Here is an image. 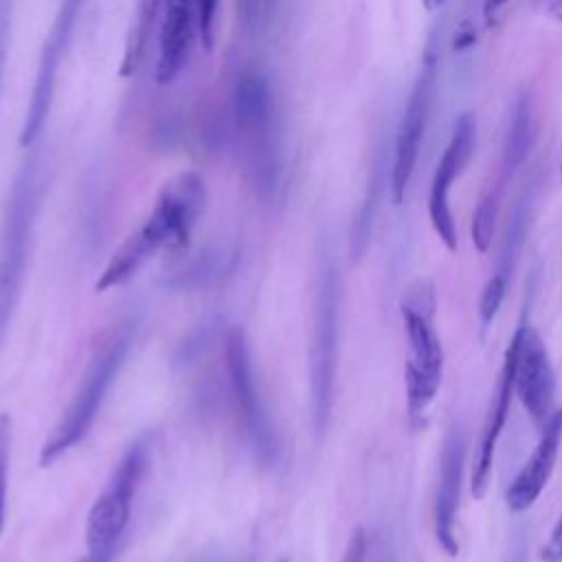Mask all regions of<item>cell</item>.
<instances>
[{"instance_id": "cell-1", "label": "cell", "mask_w": 562, "mask_h": 562, "mask_svg": "<svg viewBox=\"0 0 562 562\" xmlns=\"http://www.w3.org/2000/svg\"><path fill=\"white\" fill-rule=\"evenodd\" d=\"M204 206V182L195 173L171 178L158 193L149 217L114 250L94 290L108 292L132 281L162 248L180 250L189 244Z\"/></svg>"}, {"instance_id": "cell-2", "label": "cell", "mask_w": 562, "mask_h": 562, "mask_svg": "<svg viewBox=\"0 0 562 562\" xmlns=\"http://www.w3.org/2000/svg\"><path fill=\"white\" fill-rule=\"evenodd\" d=\"M134 334H136L134 323L123 321V323L112 325L99 338L70 404L66 406V411L61 413V417L57 419L50 435L46 437V441L40 448L37 463L42 468L53 465L70 448H75L77 443L83 441V437L88 435V430L92 428V424L101 411V404H103L108 391L116 382V378L127 360V353L134 345Z\"/></svg>"}, {"instance_id": "cell-3", "label": "cell", "mask_w": 562, "mask_h": 562, "mask_svg": "<svg viewBox=\"0 0 562 562\" xmlns=\"http://www.w3.org/2000/svg\"><path fill=\"white\" fill-rule=\"evenodd\" d=\"M340 305L342 283L336 259L329 250L318 255L316 283H314V314L310 340V408L312 428L316 437L329 426L338 373V345H340Z\"/></svg>"}, {"instance_id": "cell-4", "label": "cell", "mask_w": 562, "mask_h": 562, "mask_svg": "<svg viewBox=\"0 0 562 562\" xmlns=\"http://www.w3.org/2000/svg\"><path fill=\"white\" fill-rule=\"evenodd\" d=\"M435 310L437 296L432 283L417 279L402 301V321L408 340L404 389L413 424L424 419L443 378V347L435 327Z\"/></svg>"}, {"instance_id": "cell-5", "label": "cell", "mask_w": 562, "mask_h": 562, "mask_svg": "<svg viewBox=\"0 0 562 562\" xmlns=\"http://www.w3.org/2000/svg\"><path fill=\"white\" fill-rule=\"evenodd\" d=\"M40 206L35 165L29 162L13 180L0 228V342L9 329L15 305L20 301L33 228Z\"/></svg>"}, {"instance_id": "cell-6", "label": "cell", "mask_w": 562, "mask_h": 562, "mask_svg": "<svg viewBox=\"0 0 562 562\" xmlns=\"http://www.w3.org/2000/svg\"><path fill=\"white\" fill-rule=\"evenodd\" d=\"M151 457V437L138 435L121 454L101 494L86 516V551L116 553V544L125 533L136 492L143 483Z\"/></svg>"}, {"instance_id": "cell-7", "label": "cell", "mask_w": 562, "mask_h": 562, "mask_svg": "<svg viewBox=\"0 0 562 562\" xmlns=\"http://www.w3.org/2000/svg\"><path fill=\"white\" fill-rule=\"evenodd\" d=\"M224 358L228 393L244 441L252 457L263 468H270L279 459V437L259 391L248 340L239 327L228 329L224 338Z\"/></svg>"}, {"instance_id": "cell-8", "label": "cell", "mask_w": 562, "mask_h": 562, "mask_svg": "<svg viewBox=\"0 0 562 562\" xmlns=\"http://www.w3.org/2000/svg\"><path fill=\"white\" fill-rule=\"evenodd\" d=\"M509 345L514 347V395L536 424H544L555 411V371L540 334L520 323Z\"/></svg>"}, {"instance_id": "cell-9", "label": "cell", "mask_w": 562, "mask_h": 562, "mask_svg": "<svg viewBox=\"0 0 562 562\" xmlns=\"http://www.w3.org/2000/svg\"><path fill=\"white\" fill-rule=\"evenodd\" d=\"M83 4H86V0H61L59 2L53 26H50L48 37L42 46L31 101H29L24 125H22V132H20V145L22 147H29L40 136V132L44 127V121L48 116L50 101H53V94H55V81H57L59 64H61V57L66 53V46L70 42V35L75 31V24L79 20V13H81Z\"/></svg>"}, {"instance_id": "cell-10", "label": "cell", "mask_w": 562, "mask_h": 562, "mask_svg": "<svg viewBox=\"0 0 562 562\" xmlns=\"http://www.w3.org/2000/svg\"><path fill=\"white\" fill-rule=\"evenodd\" d=\"M235 121L250 143H257L255 154V180L263 193L274 191V156L263 149L268 147L272 123H274V94L270 81L259 70H248L235 86Z\"/></svg>"}, {"instance_id": "cell-11", "label": "cell", "mask_w": 562, "mask_h": 562, "mask_svg": "<svg viewBox=\"0 0 562 562\" xmlns=\"http://www.w3.org/2000/svg\"><path fill=\"white\" fill-rule=\"evenodd\" d=\"M435 79H437V66L435 57L428 53L422 70L411 88L408 101L404 105V114L400 121L397 138H395V151H393V169H391V193L393 202L400 204L406 195V189L411 184L422 138L426 132V121L430 112V99L435 90Z\"/></svg>"}, {"instance_id": "cell-12", "label": "cell", "mask_w": 562, "mask_h": 562, "mask_svg": "<svg viewBox=\"0 0 562 562\" xmlns=\"http://www.w3.org/2000/svg\"><path fill=\"white\" fill-rule=\"evenodd\" d=\"M476 145V119L472 112H463L452 127L448 147L443 149L428 193V217L448 250H457V226L450 211L448 191L470 162Z\"/></svg>"}, {"instance_id": "cell-13", "label": "cell", "mask_w": 562, "mask_h": 562, "mask_svg": "<svg viewBox=\"0 0 562 562\" xmlns=\"http://www.w3.org/2000/svg\"><path fill=\"white\" fill-rule=\"evenodd\" d=\"M465 463V432L461 424L450 426L443 437L439 454V476L435 492V536L446 555L454 558L459 553L457 540V509L461 496Z\"/></svg>"}, {"instance_id": "cell-14", "label": "cell", "mask_w": 562, "mask_h": 562, "mask_svg": "<svg viewBox=\"0 0 562 562\" xmlns=\"http://www.w3.org/2000/svg\"><path fill=\"white\" fill-rule=\"evenodd\" d=\"M560 441H562V408H555L553 415L542 424L540 439L533 452L529 454V459L525 461V465L507 487L505 501L514 514L527 512L547 487L558 461Z\"/></svg>"}, {"instance_id": "cell-15", "label": "cell", "mask_w": 562, "mask_h": 562, "mask_svg": "<svg viewBox=\"0 0 562 562\" xmlns=\"http://www.w3.org/2000/svg\"><path fill=\"white\" fill-rule=\"evenodd\" d=\"M514 397V347L507 345L505 351V362L494 389V395L490 400L483 428H481V439H479V450L474 459V470H472V492L476 498H481L487 490L490 474H492V463H494V452L498 446V439L503 435L507 415H509V404Z\"/></svg>"}, {"instance_id": "cell-16", "label": "cell", "mask_w": 562, "mask_h": 562, "mask_svg": "<svg viewBox=\"0 0 562 562\" xmlns=\"http://www.w3.org/2000/svg\"><path fill=\"white\" fill-rule=\"evenodd\" d=\"M198 22L193 0H165V18L158 37L156 81L171 83L184 68L193 44V26Z\"/></svg>"}, {"instance_id": "cell-17", "label": "cell", "mask_w": 562, "mask_h": 562, "mask_svg": "<svg viewBox=\"0 0 562 562\" xmlns=\"http://www.w3.org/2000/svg\"><path fill=\"white\" fill-rule=\"evenodd\" d=\"M533 136H536L533 108H531L529 94L522 92L514 103L509 125H507V132H505L503 156H501V180L498 182H505L509 176H514L518 171V167L529 156V149L533 145Z\"/></svg>"}, {"instance_id": "cell-18", "label": "cell", "mask_w": 562, "mask_h": 562, "mask_svg": "<svg viewBox=\"0 0 562 562\" xmlns=\"http://www.w3.org/2000/svg\"><path fill=\"white\" fill-rule=\"evenodd\" d=\"M531 209H533V187L529 184L520 193V198L516 200V204H514V209L507 217L503 237H501L494 274L505 279V281H509L514 270H516V263H518V257H520V250H522V244H525V237H527Z\"/></svg>"}, {"instance_id": "cell-19", "label": "cell", "mask_w": 562, "mask_h": 562, "mask_svg": "<svg viewBox=\"0 0 562 562\" xmlns=\"http://www.w3.org/2000/svg\"><path fill=\"white\" fill-rule=\"evenodd\" d=\"M162 2L165 0H138L136 15H134V22L130 26V33H127V40H125V48H123V61H121V75L123 77L132 75L138 68L143 50H145L147 35L151 31L154 18H156V13H158Z\"/></svg>"}, {"instance_id": "cell-20", "label": "cell", "mask_w": 562, "mask_h": 562, "mask_svg": "<svg viewBox=\"0 0 562 562\" xmlns=\"http://www.w3.org/2000/svg\"><path fill=\"white\" fill-rule=\"evenodd\" d=\"M501 191L503 182H496L476 204L472 215V241L479 252H487L498 217V204H501Z\"/></svg>"}, {"instance_id": "cell-21", "label": "cell", "mask_w": 562, "mask_h": 562, "mask_svg": "<svg viewBox=\"0 0 562 562\" xmlns=\"http://www.w3.org/2000/svg\"><path fill=\"white\" fill-rule=\"evenodd\" d=\"M13 422L9 413H0V536L7 520V494H9V463H11Z\"/></svg>"}, {"instance_id": "cell-22", "label": "cell", "mask_w": 562, "mask_h": 562, "mask_svg": "<svg viewBox=\"0 0 562 562\" xmlns=\"http://www.w3.org/2000/svg\"><path fill=\"white\" fill-rule=\"evenodd\" d=\"M507 288H509V281L492 274L481 292V301H479V316H481V325L483 327H490L492 321L496 318L503 301H505V294H507Z\"/></svg>"}, {"instance_id": "cell-23", "label": "cell", "mask_w": 562, "mask_h": 562, "mask_svg": "<svg viewBox=\"0 0 562 562\" xmlns=\"http://www.w3.org/2000/svg\"><path fill=\"white\" fill-rule=\"evenodd\" d=\"M195 2V15H198V31L202 37V44L206 50L213 46V24L217 13V0H193Z\"/></svg>"}, {"instance_id": "cell-24", "label": "cell", "mask_w": 562, "mask_h": 562, "mask_svg": "<svg viewBox=\"0 0 562 562\" xmlns=\"http://www.w3.org/2000/svg\"><path fill=\"white\" fill-rule=\"evenodd\" d=\"M369 555V538L362 527H356L347 540L340 562H367Z\"/></svg>"}, {"instance_id": "cell-25", "label": "cell", "mask_w": 562, "mask_h": 562, "mask_svg": "<svg viewBox=\"0 0 562 562\" xmlns=\"http://www.w3.org/2000/svg\"><path fill=\"white\" fill-rule=\"evenodd\" d=\"M503 562H529V536L525 527L512 531Z\"/></svg>"}, {"instance_id": "cell-26", "label": "cell", "mask_w": 562, "mask_h": 562, "mask_svg": "<svg viewBox=\"0 0 562 562\" xmlns=\"http://www.w3.org/2000/svg\"><path fill=\"white\" fill-rule=\"evenodd\" d=\"M11 15H13V0H0V86H2V75H4V64H7Z\"/></svg>"}, {"instance_id": "cell-27", "label": "cell", "mask_w": 562, "mask_h": 562, "mask_svg": "<svg viewBox=\"0 0 562 562\" xmlns=\"http://www.w3.org/2000/svg\"><path fill=\"white\" fill-rule=\"evenodd\" d=\"M540 560L542 562H562V512H560L547 542L542 544Z\"/></svg>"}, {"instance_id": "cell-28", "label": "cell", "mask_w": 562, "mask_h": 562, "mask_svg": "<svg viewBox=\"0 0 562 562\" xmlns=\"http://www.w3.org/2000/svg\"><path fill=\"white\" fill-rule=\"evenodd\" d=\"M474 42H476V29L470 20H463L452 35V50H457V53L468 50Z\"/></svg>"}, {"instance_id": "cell-29", "label": "cell", "mask_w": 562, "mask_h": 562, "mask_svg": "<svg viewBox=\"0 0 562 562\" xmlns=\"http://www.w3.org/2000/svg\"><path fill=\"white\" fill-rule=\"evenodd\" d=\"M533 4L538 7V11H542L544 15L562 22V0H533Z\"/></svg>"}, {"instance_id": "cell-30", "label": "cell", "mask_w": 562, "mask_h": 562, "mask_svg": "<svg viewBox=\"0 0 562 562\" xmlns=\"http://www.w3.org/2000/svg\"><path fill=\"white\" fill-rule=\"evenodd\" d=\"M505 4H507V0H483V18H485L487 26L494 24L498 11H501Z\"/></svg>"}, {"instance_id": "cell-31", "label": "cell", "mask_w": 562, "mask_h": 562, "mask_svg": "<svg viewBox=\"0 0 562 562\" xmlns=\"http://www.w3.org/2000/svg\"><path fill=\"white\" fill-rule=\"evenodd\" d=\"M77 562H114V553H97V551H86V555Z\"/></svg>"}, {"instance_id": "cell-32", "label": "cell", "mask_w": 562, "mask_h": 562, "mask_svg": "<svg viewBox=\"0 0 562 562\" xmlns=\"http://www.w3.org/2000/svg\"><path fill=\"white\" fill-rule=\"evenodd\" d=\"M424 2V7L428 9V11H435V9H439L446 0H422Z\"/></svg>"}, {"instance_id": "cell-33", "label": "cell", "mask_w": 562, "mask_h": 562, "mask_svg": "<svg viewBox=\"0 0 562 562\" xmlns=\"http://www.w3.org/2000/svg\"><path fill=\"white\" fill-rule=\"evenodd\" d=\"M560 176H562V167H560Z\"/></svg>"}, {"instance_id": "cell-34", "label": "cell", "mask_w": 562, "mask_h": 562, "mask_svg": "<svg viewBox=\"0 0 562 562\" xmlns=\"http://www.w3.org/2000/svg\"><path fill=\"white\" fill-rule=\"evenodd\" d=\"M279 562H288V560H279Z\"/></svg>"}]
</instances>
